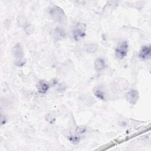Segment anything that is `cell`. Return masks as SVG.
Wrapping results in <instances>:
<instances>
[{"label": "cell", "mask_w": 151, "mask_h": 151, "mask_svg": "<svg viewBox=\"0 0 151 151\" xmlns=\"http://www.w3.org/2000/svg\"><path fill=\"white\" fill-rule=\"evenodd\" d=\"M49 15L56 22L64 24L67 22V17L64 11L57 5H54L49 9Z\"/></svg>", "instance_id": "6da1fadb"}, {"label": "cell", "mask_w": 151, "mask_h": 151, "mask_svg": "<svg viewBox=\"0 0 151 151\" xmlns=\"http://www.w3.org/2000/svg\"><path fill=\"white\" fill-rule=\"evenodd\" d=\"M129 45L127 41L120 42L115 49V56L117 58L123 59L127 54Z\"/></svg>", "instance_id": "7a4b0ae2"}, {"label": "cell", "mask_w": 151, "mask_h": 151, "mask_svg": "<svg viewBox=\"0 0 151 151\" xmlns=\"http://www.w3.org/2000/svg\"><path fill=\"white\" fill-rule=\"evenodd\" d=\"M86 28L84 24L79 23L77 24L73 29V38L76 41H79L86 36Z\"/></svg>", "instance_id": "3957f363"}, {"label": "cell", "mask_w": 151, "mask_h": 151, "mask_svg": "<svg viewBox=\"0 0 151 151\" xmlns=\"http://www.w3.org/2000/svg\"><path fill=\"white\" fill-rule=\"evenodd\" d=\"M126 99L131 104H135L139 99V93L136 90H132L128 91L125 95Z\"/></svg>", "instance_id": "277c9868"}, {"label": "cell", "mask_w": 151, "mask_h": 151, "mask_svg": "<svg viewBox=\"0 0 151 151\" xmlns=\"http://www.w3.org/2000/svg\"><path fill=\"white\" fill-rule=\"evenodd\" d=\"M93 93L94 96L99 99L105 100L106 99V92L102 86H98L93 88Z\"/></svg>", "instance_id": "5b68a950"}, {"label": "cell", "mask_w": 151, "mask_h": 151, "mask_svg": "<svg viewBox=\"0 0 151 151\" xmlns=\"http://www.w3.org/2000/svg\"><path fill=\"white\" fill-rule=\"evenodd\" d=\"M139 56L143 60H149L151 57V47L150 45L143 46L139 52Z\"/></svg>", "instance_id": "8992f818"}, {"label": "cell", "mask_w": 151, "mask_h": 151, "mask_svg": "<svg viewBox=\"0 0 151 151\" xmlns=\"http://www.w3.org/2000/svg\"><path fill=\"white\" fill-rule=\"evenodd\" d=\"M36 87L38 93L41 94H45L48 91L50 88V84L48 82H47L45 80H40L37 83Z\"/></svg>", "instance_id": "52a82bcc"}, {"label": "cell", "mask_w": 151, "mask_h": 151, "mask_svg": "<svg viewBox=\"0 0 151 151\" xmlns=\"http://www.w3.org/2000/svg\"><path fill=\"white\" fill-rule=\"evenodd\" d=\"M12 54L15 57L17 58H19L24 57V50L20 43H17L12 48Z\"/></svg>", "instance_id": "ba28073f"}, {"label": "cell", "mask_w": 151, "mask_h": 151, "mask_svg": "<svg viewBox=\"0 0 151 151\" xmlns=\"http://www.w3.org/2000/svg\"><path fill=\"white\" fill-rule=\"evenodd\" d=\"M67 36L65 30L60 27H57L54 31V38L57 40H61L65 38Z\"/></svg>", "instance_id": "9c48e42d"}, {"label": "cell", "mask_w": 151, "mask_h": 151, "mask_svg": "<svg viewBox=\"0 0 151 151\" xmlns=\"http://www.w3.org/2000/svg\"><path fill=\"white\" fill-rule=\"evenodd\" d=\"M106 66L104 60L101 58H97L94 63V69L97 71H100L104 69Z\"/></svg>", "instance_id": "30bf717a"}, {"label": "cell", "mask_w": 151, "mask_h": 151, "mask_svg": "<svg viewBox=\"0 0 151 151\" xmlns=\"http://www.w3.org/2000/svg\"><path fill=\"white\" fill-rule=\"evenodd\" d=\"M84 50L88 53L95 52L98 49V45L96 44H87L84 46Z\"/></svg>", "instance_id": "8fae6325"}, {"label": "cell", "mask_w": 151, "mask_h": 151, "mask_svg": "<svg viewBox=\"0 0 151 151\" xmlns=\"http://www.w3.org/2000/svg\"><path fill=\"white\" fill-rule=\"evenodd\" d=\"M27 62V60L24 57L17 58L15 61V65L18 67H22L24 66Z\"/></svg>", "instance_id": "7c38bea8"}, {"label": "cell", "mask_w": 151, "mask_h": 151, "mask_svg": "<svg viewBox=\"0 0 151 151\" xmlns=\"http://www.w3.org/2000/svg\"><path fill=\"white\" fill-rule=\"evenodd\" d=\"M24 30L27 34H31L34 31V27L31 24L27 25L24 28Z\"/></svg>", "instance_id": "4fadbf2b"}, {"label": "cell", "mask_w": 151, "mask_h": 151, "mask_svg": "<svg viewBox=\"0 0 151 151\" xmlns=\"http://www.w3.org/2000/svg\"><path fill=\"white\" fill-rule=\"evenodd\" d=\"M70 141L73 144H77L79 142L80 137L78 136H70L69 137Z\"/></svg>", "instance_id": "5bb4252c"}, {"label": "cell", "mask_w": 151, "mask_h": 151, "mask_svg": "<svg viewBox=\"0 0 151 151\" xmlns=\"http://www.w3.org/2000/svg\"><path fill=\"white\" fill-rule=\"evenodd\" d=\"M18 23L19 26L23 27L26 24V20L24 17L20 16L18 17Z\"/></svg>", "instance_id": "9a60e30c"}, {"label": "cell", "mask_w": 151, "mask_h": 151, "mask_svg": "<svg viewBox=\"0 0 151 151\" xmlns=\"http://www.w3.org/2000/svg\"><path fill=\"white\" fill-rule=\"evenodd\" d=\"M78 132H80V133H84L85 131H86V128L84 127H78Z\"/></svg>", "instance_id": "2e32d148"}]
</instances>
